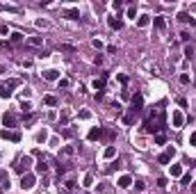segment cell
Wrapping results in <instances>:
<instances>
[{
  "label": "cell",
  "mask_w": 196,
  "mask_h": 194,
  "mask_svg": "<svg viewBox=\"0 0 196 194\" xmlns=\"http://www.w3.org/2000/svg\"><path fill=\"white\" fill-rule=\"evenodd\" d=\"M166 128V112L164 110H157V112H153L146 116V119H144V130L146 133H155L157 135L160 130H164Z\"/></svg>",
  "instance_id": "6da1fadb"
},
{
  "label": "cell",
  "mask_w": 196,
  "mask_h": 194,
  "mask_svg": "<svg viewBox=\"0 0 196 194\" xmlns=\"http://www.w3.org/2000/svg\"><path fill=\"white\" fill-rule=\"evenodd\" d=\"M144 110V96L139 91H135V96L130 98V114H139Z\"/></svg>",
  "instance_id": "7a4b0ae2"
},
{
  "label": "cell",
  "mask_w": 196,
  "mask_h": 194,
  "mask_svg": "<svg viewBox=\"0 0 196 194\" xmlns=\"http://www.w3.org/2000/svg\"><path fill=\"white\" fill-rule=\"evenodd\" d=\"M16 123H18V116L14 112H5L2 114V126L5 128H16Z\"/></svg>",
  "instance_id": "3957f363"
},
{
  "label": "cell",
  "mask_w": 196,
  "mask_h": 194,
  "mask_svg": "<svg viewBox=\"0 0 196 194\" xmlns=\"http://www.w3.org/2000/svg\"><path fill=\"white\" fill-rule=\"evenodd\" d=\"M34 183H37L34 174H23V178H21V190H32Z\"/></svg>",
  "instance_id": "277c9868"
},
{
  "label": "cell",
  "mask_w": 196,
  "mask_h": 194,
  "mask_svg": "<svg viewBox=\"0 0 196 194\" xmlns=\"http://www.w3.org/2000/svg\"><path fill=\"white\" fill-rule=\"evenodd\" d=\"M174 155H176V149H174V146H169V149H166L164 153H160L157 162H160V164H169V162H171V158H174Z\"/></svg>",
  "instance_id": "5b68a950"
},
{
  "label": "cell",
  "mask_w": 196,
  "mask_h": 194,
  "mask_svg": "<svg viewBox=\"0 0 196 194\" xmlns=\"http://www.w3.org/2000/svg\"><path fill=\"white\" fill-rule=\"evenodd\" d=\"M2 139H11V142H21V133L18 130H0Z\"/></svg>",
  "instance_id": "8992f818"
},
{
  "label": "cell",
  "mask_w": 196,
  "mask_h": 194,
  "mask_svg": "<svg viewBox=\"0 0 196 194\" xmlns=\"http://www.w3.org/2000/svg\"><path fill=\"white\" fill-rule=\"evenodd\" d=\"M103 130H105V128H91V130L87 133V139H89V142H96V139H100V137H103Z\"/></svg>",
  "instance_id": "52a82bcc"
},
{
  "label": "cell",
  "mask_w": 196,
  "mask_h": 194,
  "mask_svg": "<svg viewBox=\"0 0 196 194\" xmlns=\"http://www.w3.org/2000/svg\"><path fill=\"white\" fill-rule=\"evenodd\" d=\"M30 164H32V158H27V155H25V158H21V162L16 164V171H18V174H23L27 167H30Z\"/></svg>",
  "instance_id": "ba28073f"
},
{
  "label": "cell",
  "mask_w": 196,
  "mask_h": 194,
  "mask_svg": "<svg viewBox=\"0 0 196 194\" xmlns=\"http://www.w3.org/2000/svg\"><path fill=\"white\" fill-rule=\"evenodd\" d=\"M76 155V149L73 146H64V149L59 151V160H68V158H73Z\"/></svg>",
  "instance_id": "9c48e42d"
},
{
  "label": "cell",
  "mask_w": 196,
  "mask_h": 194,
  "mask_svg": "<svg viewBox=\"0 0 196 194\" xmlns=\"http://www.w3.org/2000/svg\"><path fill=\"white\" fill-rule=\"evenodd\" d=\"M105 80H107V73H100V78L94 80V89L96 91H103V89H105Z\"/></svg>",
  "instance_id": "30bf717a"
},
{
  "label": "cell",
  "mask_w": 196,
  "mask_h": 194,
  "mask_svg": "<svg viewBox=\"0 0 196 194\" xmlns=\"http://www.w3.org/2000/svg\"><path fill=\"white\" fill-rule=\"evenodd\" d=\"M153 25L157 27V30H164V27H166V21H164V16H155V19H153Z\"/></svg>",
  "instance_id": "8fae6325"
},
{
  "label": "cell",
  "mask_w": 196,
  "mask_h": 194,
  "mask_svg": "<svg viewBox=\"0 0 196 194\" xmlns=\"http://www.w3.org/2000/svg\"><path fill=\"white\" fill-rule=\"evenodd\" d=\"M178 21H180V23H189V25H194V19L187 14V11H180V14H178Z\"/></svg>",
  "instance_id": "7c38bea8"
},
{
  "label": "cell",
  "mask_w": 196,
  "mask_h": 194,
  "mask_svg": "<svg viewBox=\"0 0 196 194\" xmlns=\"http://www.w3.org/2000/svg\"><path fill=\"white\" fill-rule=\"evenodd\" d=\"M64 14H66V16H68V19H71V21H78V19H80V9H76V7L66 9Z\"/></svg>",
  "instance_id": "4fadbf2b"
},
{
  "label": "cell",
  "mask_w": 196,
  "mask_h": 194,
  "mask_svg": "<svg viewBox=\"0 0 196 194\" xmlns=\"http://www.w3.org/2000/svg\"><path fill=\"white\" fill-rule=\"evenodd\" d=\"M171 119H174V126H176V128H180L182 123H185V116H182L180 112H174V116H171Z\"/></svg>",
  "instance_id": "5bb4252c"
},
{
  "label": "cell",
  "mask_w": 196,
  "mask_h": 194,
  "mask_svg": "<svg viewBox=\"0 0 196 194\" xmlns=\"http://www.w3.org/2000/svg\"><path fill=\"white\" fill-rule=\"evenodd\" d=\"M107 23H109L112 30H121V27H123V21H121V19H109Z\"/></svg>",
  "instance_id": "9a60e30c"
},
{
  "label": "cell",
  "mask_w": 196,
  "mask_h": 194,
  "mask_svg": "<svg viewBox=\"0 0 196 194\" xmlns=\"http://www.w3.org/2000/svg\"><path fill=\"white\" fill-rule=\"evenodd\" d=\"M130 185H132L130 176H121V178H119V187H123V190H125V187H130Z\"/></svg>",
  "instance_id": "2e32d148"
},
{
  "label": "cell",
  "mask_w": 196,
  "mask_h": 194,
  "mask_svg": "<svg viewBox=\"0 0 196 194\" xmlns=\"http://www.w3.org/2000/svg\"><path fill=\"white\" fill-rule=\"evenodd\" d=\"M43 78H46V80H57V78H59V73H57L55 69H50V71L43 73Z\"/></svg>",
  "instance_id": "e0dca14e"
},
{
  "label": "cell",
  "mask_w": 196,
  "mask_h": 194,
  "mask_svg": "<svg viewBox=\"0 0 196 194\" xmlns=\"http://www.w3.org/2000/svg\"><path fill=\"white\" fill-rule=\"evenodd\" d=\"M48 171V162L41 160V162H37V174H46Z\"/></svg>",
  "instance_id": "ac0fdd59"
},
{
  "label": "cell",
  "mask_w": 196,
  "mask_h": 194,
  "mask_svg": "<svg viewBox=\"0 0 196 194\" xmlns=\"http://www.w3.org/2000/svg\"><path fill=\"white\" fill-rule=\"evenodd\" d=\"M148 23H151V16H139V19H137V25L139 27H146Z\"/></svg>",
  "instance_id": "d6986e66"
},
{
  "label": "cell",
  "mask_w": 196,
  "mask_h": 194,
  "mask_svg": "<svg viewBox=\"0 0 196 194\" xmlns=\"http://www.w3.org/2000/svg\"><path fill=\"white\" fill-rule=\"evenodd\" d=\"M9 96H11V89L5 87V85H0V98H9Z\"/></svg>",
  "instance_id": "ffe728a7"
},
{
  "label": "cell",
  "mask_w": 196,
  "mask_h": 194,
  "mask_svg": "<svg viewBox=\"0 0 196 194\" xmlns=\"http://www.w3.org/2000/svg\"><path fill=\"white\" fill-rule=\"evenodd\" d=\"M27 44H30V46H41L43 39L41 37H27Z\"/></svg>",
  "instance_id": "44dd1931"
},
{
  "label": "cell",
  "mask_w": 196,
  "mask_h": 194,
  "mask_svg": "<svg viewBox=\"0 0 196 194\" xmlns=\"http://www.w3.org/2000/svg\"><path fill=\"white\" fill-rule=\"evenodd\" d=\"M9 39H11V44H21V41H23V34L21 32H11Z\"/></svg>",
  "instance_id": "7402d4cb"
},
{
  "label": "cell",
  "mask_w": 196,
  "mask_h": 194,
  "mask_svg": "<svg viewBox=\"0 0 196 194\" xmlns=\"http://www.w3.org/2000/svg\"><path fill=\"white\" fill-rule=\"evenodd\" d=\"M21 110H23V114H30V110H32V103H30V101H23Z\"/></svg>",
  "instance_id": "603a6c76"
},
{
  "label": "cell",
  "mask_w": 196,
  "mask_h": 194,
  "mask_svg": "<svg viewBox=\"0 0 196 194\" xmlns=\"http://www.w3.org/2000/svg\"><path fill=\"white\" fill-rule=\"evenodd\" d=\"M64 185H66V190H68V192L76 190V178H66V180H64Z\"/></svg>",
  "instance_id": "cb8c5ba5"
},
{
  "label": "cell",
  "mask_w": 196,
  "mask_h": 194,
  "mask_svg": "<svg viewBox=\"0 0 196 194\" xmlns=\"http://www.w3.org/2000/svg\"><path fill=\"white\" fill-rule=\"evenodd\" d=\"M171 176H182V167L180 164H174V167H171Z\"/></svg>",
  "instance_id": "d4e9b609"
},
{
  "label": "cell",
  "mask_w": 196,
  "mask_h": 194,
  "mask_svg": "<svg viewBox=\"0 0 196 194\" xmlns=\"http://www.w3.org/2000/svg\"><path fill=\"white\" fill-rule=\"evenodd\" d=\"M43 103L53 108V105H57V98H55V96H43Z\"/></svg>",
  "instance_id": "484cf974"
},
{
  "label": "cell",
  "mask_w": 196,
  "mask_h": 194,
  "mask_svg": "<svg viewBox=\"0 0 196 194\" xmlns=\"http://www.w3.org/2000/svg\"><path fill=\"white\" fill-rule=\"evenodd\" d=\"M166 142V135L164 133H157V135H155V144H164Z\"/></svg>",
  "instance_id": "4316f807"
},
{
  "label": "cell",
  "mask_w": 196,
  "mask_h": 194,
  "mask_svg": "<svg viewBox=\"0 0 196 194\" xmlns=\"http://www.w3.org/2000/svg\"><path fill=\"white\" fill-rule=\"evenodd\" d=\"M84 187H91V185H94V176H91V174H87V176H84V183H82Z\"/></svg>",
  "instance_id": "83f0119b"
},
{
  "label": "cell",
  "mask_w": 196,
  "mask_h": 194,
  "mask_svg": "<svg viewBox=\"0 0 196 194\" xmlns=\"http://www.w3.org/2000/svg\"><path fill=\"white\" fill-rule=\"evenodd\" d=\"M123 123H125V126H132V123H135V114H125L123 116Z\"/></svg>",
  "instance_id": "f1b7e54d"
},
{
  "label": "cell",
  "mask_w": 196,
  "mask_h": 194,
  "mask_svg": "<svg viewBox=\"0 0 196 194\" xmlns=\"http://www.w3.org/2000/svg\"><path fill=\"white\" fill-rule=\"evenodd\" d=\"M116 155V149H114V146H107L105 149V158H114Z\"/></svg>",
  "instance_id": "f546056e"
},
{
  "label": "cell",
  "mask_w": 196,
  "mask_h": 194,
  "mask_svg": "<svg viewBox=\"0 0 196 194\" xmlns=\"http://www.w3.org/2000/svg\"><path fill=\"white\" fill-rule=\"evenodd\" d=\"M103 137H107V139H114V137H116V133H114V130H103Z\"/></svg>",
  "instance_id": "4dcf8cb0"
},
{
  "label": "cell",
  "mask_w": 196,
  "mask_h": 194,
  "mask_svg": "<svg viewBox=\"0 0 196 194\" xmlns=\"http://www.w3.org/2000/svg\"><path fill=\"white\" fill-rule=\"evenodd\" d=\"M180 178H182V185H189V183H192V176H189V174H182Z\"/></svg>",
  "instance_id": "1f68e13d"
},
{
  "label": "cell",
  "mask_w": 196,
  "mask_h": 194,
  "mask_svg": "<svg viewBox=\"0 0 196 194\" xmlns=\"http://www.w3.org/2000/svg\"><path fill=\"white\" fill-rule=\"evenodd\" d=\"M112 7L116 9V11H121V9H123V2H121V0H114V2H112Z\"/></svg>",
  "instance_id": "d6a6232c"
},
{
  "label": "cell",
  "mask_w": 196,
  "mask_h": 194,
  "mask_svg": "<svg viewBox=\"0 0 196 194\" xmlns=\"http://www.w3.org/2000/svg\"><path fill=\"white\" fill-rule=\"evenodd\" d=\"M166 183H169V180H166L164 176H160V178H157V185H160V187H166Z\"/></svg>",
  "instance_id": "836d02e7"
},
{
  "label": "cell",
  "mask_w": 196,
  "mask_h": 194,
  "mask_svg": "<svg viewBox=\"0 0 196 194\" xmlns=\"http://www.w3.org/2000/svg\"><path fill=\"white\" fill-rule=\"evenodd\" d=\"M137 16V9L135 7H128V19H135Z\"/></svg>",
  "instance_id": "e575fe53"
},
{
  "label": "cell",
  "mask_w": 196,
  "mask_h": 194,
  "mask_svg": "<svg viewBox=\"0 0 196 194\" xmlns=\"http://www.w3.org/2000/svg\"><path fill=\"white\" fill-rule=\"evenodd\" d=\"M5 180H7V171H0V183H2V185H9V183H5Z\"/></svg>",
  "instance_id": "d590c367"
},
{
  "label": "cell",
  "mask_w": 196,
  "mask_h": 194,
  "mask_svg": "<svg viewBox=\"0 0 196 194\" xmlns=\"http://www.w3.org/2000/svg\"><path fill=\"white\" fill-rule=\"evenodd\" d=\"M62 50H66V53H73L76 48H73V46H68V44H62Z\"/></svg>",
  "instance_id": "8d00e7d4"
},
{
  "label": "cell",
  "mask_w": 196,
  "mask_h": 194,
  "mask_svg": "<svg viewBox=\"0 0 196 194\" xmlns=\"http://www.w3.org/2000/svg\"><path fill=\"white\" fill-rule=\"evenodd\" d=\"M180 82H182V85H189V75L182 73V75H180Z\"/></svg>",
  "instance_id": "74e56055"
},
{
  "label": "cell",
  "mask_w": 196,
  "mask_h": 194,
  "mask_svg": "<svg viewBox=\"0 0 196 194\" xmlns=\"http://www.w3.org/2000/svg\"><path fill=\"white\" fill-rule=\"evenodd\" d=\"M189 37H192L189 32H180V39H182V41H189Z\"/></svg>",
  "instance_id": "f35d334b"
},
{
  "label": "cell",
  "mask_w": 196,
  "mask_h": 194,
  "mask_svg": "<svg viewBox=\"0 0 196 194\" xmlns=\"http://www.w3.org/2000/svg\"><path fill=\"white\" fill-rule=\"evenodd\" d=\"M116 78H119L121 82H123V85H128V75H123V73H121V75H116Z\"/></svg>",
  "instance_id": "ab89813d"
},
{
  "label": "cell",
  "mask_w": 196,
  "mask_h": 194,
  "mask_svg": "<svg viewBox=\"0 0 196 194\" xmlns=\"http://www.w3.org/2000/svg\"><path fill=\"white\" fill-rule=\"evenodd\" d=\"M21 85V80H9V89H11V87H18Z\"/></svg>",
  "instance_id": "60d3db41"
},
{
  "label": "cell",
  "mask_w": 196,
  "mask_h": 194,
  "mask_svg": "<svg viewBox=\"0 0 196 194\" xmlns=\"http://www.w3.org/2000/svg\"><path fill=\"white\" fill-rule=\"evenodd\" d=\"M189 144H192V146H196V133L192 135V137H189Z\"/></svg>",
  "instance_id": "b9f144b4"
},
{
  "label": "cell",
  "mask_w": 196,
  "mask_h": 194,
  "mask_svg": "<svg viewBox=\"0 0 196 194\" xmlns=\"http://www.w3.org/2000/svg\"><path fill=\"white\" fill-rule=\"evenodd\" d=\"M0 34H7V25H0Z\"/></svg>",
  "instance_id": "7bdbcfd3"
},
{
  "label": "cell",
  "mask_w": 196,
  "mask_h": 194,
  "mask_svg": "<svg viewBox=\"0 0 196 194\" xmlns=\"http://www.w3.org/2000/svg\"><path fill=\"white\" fill-rule=\"evenodd\" d=\"M5 71H7V69H5V66H2V64H0V73H5Z\"/></svg>",
  "instance_id": "ee69618b"
},
{
  "label": "cell",
  "mask_w": 196,
  "mask_h": 194,
  "mask_svg": "<svg viewBox=\"0 0 196 194\" xmlns=\"http://www.w3.org/2000/svg\"><path fill=\"white\" fill-rule=\"evenodd\" d=\"M192 192H194V194H196V183H192Z\"/></svg>",
  "instance_id": "f6af8a7d"
}]
</instances>
